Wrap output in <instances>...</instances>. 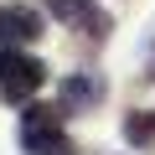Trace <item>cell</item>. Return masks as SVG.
Returning <instances> with one entry per match:
<instances>
[{
	"label": "cell",
	"instance_id": "1",
	"mask_svg": "<svg viewBox=\"0 0 155 155\" xmlns=\"http://www.w3.org/2000/svg\"><path fill=\"white\" fill-rule=\"evenodd\" d=\"M21 145L26 155H78L62 134V104H21Z\"/></svg>",
	"mask_w": 155,
	"mask_h": 155
},
{
	"label": "cell",
	"instance_id": "2",
	"mask_svg": "<svg viewBox=\"0 0 155 155\" xmlns=\"http://www.w3.org/2000/svg\"><path fill=\"white\" fill-rule=\"evenodd\" d=\"M47 83V62H36L31 52L11 47V52H0V98L5 104H31Z\"/></svg>",
	"mask_w": 155,
	"mask_h": 155
},
{
	"label": "cell",
	"instance_id": "3",
	"mask_svg": "<svg viewBox=\"0 0 155 155\" xmlns=\"http://www.w3.org/2000/svg\"><path fill=\"white\" fill-rule=\"evenodd\" d=\"M41 5L57 16V21H67V26H78L83 36H93V41H104L109 31H114V21L93 5V0H41Z\"/></svg>",
	"mask_w": 155,
	"mask_h": 155
},
{
	"label": "cell",
	"instance_id": "4",
	"mask_svg": "<svg viewBox=\"0 0 155 155\" xmlns=\"http://www.w3.org/2000/svg\"><path fill=\"white\" fill-rule=\"evenodd\" d=\"M36 36H41V11L21 5V0H5L0 5V41L5 47H31Z\"/></svg>",
	"mask_w": 155,
	"mask_h": 155
},
{
	"label": "cell",
	"instance_id": "5",
	"mask_svg": "<svg viewBox=\"0 0 155 155\" xmlns=\"http://www.w3.org/2000/svg\"><path fill=\"white\" fill-rule=\"evenodd\" d=\"M104 93H109V83L98 72H67L62 78V109H93V104H104Z\"/></svg>",
	"mask_w": 155,
	"mask_h": 155
},
{
	"label": "cell",
	"instance_id": "6",
	"mask_svg": "<svg viewBox=\"0 0 155 155\" xmlns=\"http://www.w3.org/2000/svg\"><path fill=\"white\" fill-rule=\"evenodd\" d=\"M124 140L134 150H155V109H134L124 119Z\"/></svg>",
	"mask_w": 155,
	"mask_h": 155
}]
</instances>
